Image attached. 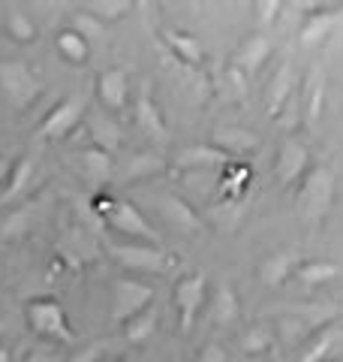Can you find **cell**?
I'll list each match as a JSON object with an SVG mask.
<instances>
[{
	"instance_id": "ba28073f",
	"label": "cell",
	"mask_w": 343,
	"mask_h": 362,
	"mask_svg": "<svg viewBox=\"0 0 343 362\" xmlns=\"http://www.w3.org/2000/svg\"><path fill=\"white\" fill-rule=\"evenodd\" d=\"M109 254L121 266L133 272H163L166 269V251L157 245H139V242H109Z\"/></svg>"
},
{
	"instance_id": "ab89813d",
	"label": "cell",
	"mask_w": 343,
	"mask_h": 362,
	"mask_svg": "<svg viewBox=\"0 0 343 362\" xmlns=\"http://www.w3.org/2000/svg\"><path fill=\"white\" fill-rule=\"evenodd\" d=\"M9 173H13V163L6 160L4 154H0V185H6V178H9Z\"/></svg>"
},
{
	"instance_id": "4316f807",
	"label": "cell",
	"mask_w": 343,
	"mask_h": 362,
	"mask_svg": "<svg viewBox=\"0 0 343 362\" xmlns=\"http://www.w3.org/2000/svg\"><path fill=\"white\" fill-rule=\"evenodd\" d=\"M337 275V266L335 263H325V259H304V263L295 266V278L307 287H316V284H325Z\"/></svg>"
},
{
	"instance_id": "836d02e7",
	"label": "cell",
	"mask_w": 343,
	"mask_h": 362,
	"mask_svg": "<svg viewBox=\"0 0 343 362\" xmlns=\"http://www.w3.org/2000/svg\"><path fill=\"white\" fill-rule=\"evenodd\" d=\"M73 30L78 33V37H85L88 42L90 40H102V33H106V25H100V21L94 16L88 13H76L73 16Z\"/></svg>"
},
{
	"instance_id": "74e56055",
	"label": "cell",
	"mask_w": 343,
	"mask_h": 362,
	"mask_svg": "<svg viewBox=\"0 0 343 362\" xmlns=\"http://www.w3.org/2000/svg\"><path fill=\"white\" fill-rule=\"evenodd\" d=\"M21 362H64V356L57 354L54 347H37V350H30Z\"/></svg>"
},
{
	"instance_id": "44dd1931",
	"label": "cell",
	"mask_w": 343,
	"mask_h": 362,
	"mask_svg": "<svg viewBox=\"0 0 343 362\" xmlns=\"http://www.w3.org/2000/svg\"><path fill=\"white\" fill-rule=\"evenodd\" d=\"M323 109H325V78L319 70H311L304 88V121L316 127L319 118H323Z\"/></svg>"
},
{
	"instance_id": "8992f818",
	"label": "cell",
	"mask_w": 343,
	"mask_h": 362,
	"mask_svg": "<svg viewBox=\"0 0 343 362\" xmlns=\"http://www.w3.org/2000/svg\"><path fill=\"white\" fill-rule=\"evenodd\" d=\"M88 115V100L85 94H66L61 103H54L49 109V115L42 118L40 124V136L42 139H66L76 127H78V121H82Z\"/></svg>"
},
{
	"instance_id": "e0dca14e",
	"label": "cell",
	"mask_w": 343,
	"mask_h": 362,
	"mask_svg": "<svg viewBox=\"0 0 343 362\" xmlns=\"http://www.w3.org/2000/svg\"><path fill=\"white\" fill-rule=\"evenodd\" d=\"M85 118H88V133H90V139H94L97 148L109 151V154L118 151V145H121V127L118 124L100 109H90Z\"/></svg>"
},
{
	"instance_id": "277c9868",
	"label": "cell",
	"mask_w": 343,
	"mask_h": 362,
	"mask_svg": "<svg viewBox=\"0 0 343 362\" xmlns=\"http://www.w3.org/2000/svg\"><path fill=\"white\" fill-rule=\"evenodd\" d=\"M205 296H208V275L205 272H193V275H184L181 281H175L172 302L178 308V323L184 335H190L193 326H196L199 314L205 308Z\"/></svg>"
},
{
	"instance_id": "3957f363",
	"label": "cell",
	"mask_w": 343,
	"mask_h": 362,
	"mask_svg": "<svg viewBox=\"0 0 343 362\" xmlns=\"http://www.w3.org/2000/svg\"><path fill=\"white\" fill-rule=\"evenodd\" d=\"M0 90L16 112H25L42 94V78L25 61H0Z\"/></svg>"
},
{
	"instance_id": "8fae6325",
	"label": "cell",
	"mask_w": 343,
	"mask_h": 362,
	"mask_svg": "<svg viewBox=\"0 0 343 362\" xmlns=\"http://www.w3.org/2000/svg\"><path fill=\"white\" fill-rule=\"evenodd\" d=\"M97 97L109 112H124L130 103V76L121 66L102 70L97 76Z\"/></svg>"
},
{
	"instance_id": "9c48e42d",
	"label": "cell",
	"mask_w": 343,
	"mask_h": 362,
	"mask_svg": "<svg viewBox=\"0 0 343 362\" xmlns=\"http://www.w3.org/2000/svg\"><path fill=\"white\" fill-rule=\"evenodd\" d=\"M307 163H311L307 145L299 139H283L277 160H274V178H277V185L286 187V185H292L295 178L307 175Z\"/></svg>"
},
{
	"instance_id": "2e32d148",
	"label": "cell",
	"mask_w": 343,
	"mask_h": 362,
	"mask_svg": "<svg viewBox=\"0 0 343 362\" xmlns=\"http://www.w3.org/2000/svg\"><path fill=\"white\" fill-rule=\"evenodd\" d=\"M178 169H226L232 166L235 160L229 154H223L214 145H187V148L178 151Z\"/></svg>"
},
{
	"instance_id": "7a4b0ae2",
	"label": "cell",
	"mask_w": 343,
	"mask_h": 362,
	"mask_svg": "<svg viewBox=\"0 0 343 362\" xmlns=\"http://www.w3.org/2000/svg\"><path fill=\"white\" fill-rule=\"evenodd\" d=\"M331 199H335V175H331L328 166H313L307 169V175L301 181L299 187V197H295V202H299V214L304 221H323L328 209H331Z\"/></svg>"
},
{
	"instance_id": "f546056e",
	"label": "cell",
	"mask_w": 343,
	"mask_h": 362,
	"mask_svg": "<svg viewBox=\"0 0 343 362\" xmlns=\"http://www.w3.org/2000/svg\"><path fill=\"white\" fill-rule=\"evenodd\" d=\"M85 9H88V16H94L100 21V25H106V21L124 18L133 9V4L130 0H88Z\"/></svg>"
},
{
	"instance_id": "484cf974",
	"label": "cell",
	"mask_w": 343,
	"mask_h": 362,
	"mask_svg": "<svg viewBox=\"0 0 343 362\" xmlns=\"http://www.w3.org/2000/svg\"><path fill=\"white\" fill-rule=\"evenodd\" d=\"M6 30H9V37H13L16 42H21V45H28V42H33L40 37L37 21H33L21 6H9L6 9Z\"/></svg>"
},
{
	"instance_id": "9a60e30c",
	"label": "cell",
	"mask_w": 343,
	"mask_h": 362,
	"mask_svg": "<svg viewBox=\"0 0 343 362\" xmlns=\"http://www.w3.org/2000/svg\"><path fill=\"white\" fill-rule=\"evenodd\" d=\"M292 90H295V70H292L289 61H283V64L277 66V73L271 76L268 90H265V106H268V115H271V118L283 115V106L289 103Z\"/></svg>"
},
{
	"instance_id": "ffe728a7",
	"label": "cell",
	"mask_w": 343,
	"mask_h": 362,
	"mask_svg": "<svg viewBox=\"0 0 343 362\" xmlns=\"http://www.w3.org/2000/svg\"><path fill=\"white\" fill-rule=\"evenodd\" d=\"M295 266H299V259H295V254H289V251L271 254V257L262 259V266H259V278H262V284H265V287H280L283 281L295 272Z\"/></svg>"
},
{
	"instance_id": "8d00e7d4",
	"label": "cell",
	"mask_w": 343,
	"mask_h": 362,
	"mask_svg": "<svg viewBox=\"0 0 343 362\" xmlns=\"http://www.w3.org/2000/svg\"><path fill=\"white\" fill-rule=\"evenodd\" d=\"M102 341H94V344H88V347H82V350H76L73 356H66L64 362H97L100 356H102Z\"/></svg>"
},
{
	"instance_id": "52a82bcc",
	"label": "cell",
	"mask_w": 343,
	"mask_h": 362,
	"mask_svg": "<svg viewBox=\"0 0 343 362\" xmlns=\"http://www.w3.org/2000/svg\"><path fill=\"white\" fill-rule=\"evenodd\" d=\"M102 223L112 226L114 233H121V235H127L130 242H139V245H157L160 247V235L151 223L145 221V214L133 206V202L127 199H114V206L112 211L102 218Z\"/></svg>"
},
{
	"instance_id": "cb8c5ba5",
	"label": "cell",
	"mask_w": 343,
	"mask_h": 362,
	"mask_svg": "<svg viewBox=\"0 0 343 362\" xmlns=\"http://www.w3.org/2000/svg\"><path fill=\"white\" fill-rule=\"evenodd\" d=\"M54 45H57V52H61V58L76 64V66H82V64L90 61V42L85 37H78L73 28H66V30L57 33Z\"/></svg>"
},
{
	"instance_id": "b9f144b4",
	"label": "cell",
	"mask_w": 343,
	"mask_h": 362,
	"mask_svg": "<svg viewBox=\"0 0 343 362\" xmlns=\"http://www.w3.org/2000/svg\"><path fill=\"white\" fill-rule=\"evenodd\" d=\"M0 335H4V320H0Z\"/></svg>"
},
{
	"instance_id": "7402d4cb",
	"label": "cell",
	"mask_w": 343,
	"mask_h": 362,
	"mask_svg": "<svg viewBox=\"0 0 343 362\" xmlns=\"http://www.w3.org/2000/svg\"><path fill=\"white\" fill-rule=\"evenodd\" d=\"M211 320L217 326H232L238 320V296L232 284H217L214 290V299H211Z\"/></svg>"
},
{
	"instance_id": "4dcf8cb0",
	"label": "cell",
	"mask_w": 343,
	"mask_h": 362,
	"mask_svg": "<svg viewBox=\"0 0 343 362\" xmlns=\"http://www.w3.org/2000/svg\"><path fill=\"white\" fill-rule=\"evenodd\" d=\"M274 341H277V335H274L271 326L256 323V326H250V329L244 332L241 350H244V354H250V356H256V354H265V350H271Z\"/></svg>"
},
{
	"instance_id": "d6a6232c",
	"label": "cell",
	"mask_w": 343,
	"mask_h": 362,
	"mask_svg": "<svg viewBox=\"0 0 343 362\" xmlns=\"http://www.w3.org/2000/svg\"><path fill=\"white\" fill-rule=\"evenodd\" d=\"M160 166H163V163H160L157 157H151V154H139V157H133V163L121 173V181H139V178L148 175V173H157Z\"/></svg>"
},
{
	"instance_id": "6da1fadb",
	"label": "cell",
	"mask_w": 343,
	"mask_h": 362,
	"mask_svg": "<svg viewBox=\"0 0 343 362\" xmlns=\"http://www.w3.org/2000/svg\"><path fill=\"white\" fill-rule=\"evenodd\" d=\"M25 317H28V326L33 335L45 338V341H54V344H76L70 317H66L64 305L57 299H52V296L30 299L25 308Z\"/></svg>"
},
{
	"instance_id": "4fadbf2b",
	"label": "cell",
	"mask_w": 343,
	"mask_h": 362,
	"mask_svg": "<svg viewBox=\"0 0 343 362\" xmlns=\"http://www.w3.org/2000/svg\"><path fill=\"white\" fill-rule=\"evenodd\" d=\"M268 58H271V40L265 37V33H253V37H247L241 45H238L232 66L241 70L244 76H253L265 66Z\"/></svg>"
},
{
	"instance_id": "603a6c76",
	"label": "cell",
	"mask_w": 343,
	"mask_h": 362,
	"mask_svg": "<svg viewBox=\"0 0 343 362\" xmlns=\"http://www.w3.org/2000/svg\"><path fill=\"white\" fill-rule=\"evenodd\" d=\"M157 326H160V311L154 305H148L142 314H136L130 323H124V338H127L130 344H145L154 338Z\"/></svg>"
},
{
	"instance_id": "d4e9b609",
	"label": "cell",
	"mask_w": 343,
	"mask_h": 362,
	"mask_svg": "<svg viewBox=\"0 0 343 362\" xmlns=\"http://www.w3.org/2000/svg\"><path fill=\"white\" fill-rule=\"evenodd\" d=\"M33 160L30 157H21L18 163H13V173H9V178H6V185H4V194H0V202H13V199H18L25 190L30 187V181H33Z\"/></svg>"
},
{
	"instance_id": "1f68e13d",
	"label": "cell",
	"mask_w": 343,
	"mask_h": 362,
	"mask_svg": "<svg viewBox=\"0 0 343 362\" xmlns=\"http://www.w3.org/2000/svg\"><path fill=\"white\" fill-rule=\"evenodd\" d=\"M30 221H33V209H18L13 211L9 218L0 226V239H21L28 230H30Z\"/></svg>"
},
{
	"instance_id": "d590c367",
	"label": "cell",
	"mask_w": 343,
	"mask_h": 362,
	"mask_svg": "<svg viewBox=\"0 0 343 362\" xmlns=\"http://www.w3.org/2000/svg\"><path fill=\"white\" fill-rule=\"evenodd\" d=\"M244 82H247V76H244L241 70H235L232 64H229V70H226V85L235 90V97H238V100H244V97H247V85H244Z\"/></svg>"
},
{
	"instance_id": "ac0fdd59",
	"label": "cell",
	"mask_w": 343,
	"mask_h": 362,
	"mask_svg": "<svg viewBox=\"0 0 343 362\" xmlns=\"http://www.w3.org/2000/svg\"><path fill=\"white\" fill-rule=\"evenodd\" d=\"M214 148H220L223 154H229L235 160V157H241V154H250V151H256V145L259 139L250 130L244 127H220L214 133Z\"/></svg>"
},
{
	"instance_id": "f35d334b",
	"label": "cell",
	"mask_w": 343,
	"mask_h": 362,
	"mask_svg": "<svg viewBox=\"0 0 343 362\" xmlns=\"http://www.w3.org/2000/svg\"><path fill=\"white\" fill-rule=\"evenodd\" d=\"M199 362H229V356H226V350L220 347V344H205L202 347V354H199Z\"/></svg>"
},
{
	"instance_id": "5b68a950",
	"label": "cell",
	"mask_w": 343,
	"mask_h": 362,
	"mask_svg": "<svg viewBox=\"0 0 343 362\" xmlns=\"http://www.w3.org/2000/svg\"><path fill=\"white\" fill-rule=\"evenodd\" d=\"M148 305H154V287L136 278H118L112 281V320L130 323L136 314H142Z\"/></svg>"
},
{
	"instance_id": "f1b7e54d",
	"label": "cell",
	"mask_w": 343,
	"mask_h": 362,
	"mask_svg": "<svg viewBox=\"0 0 343 362\" xmlns=\"http://www.w3.org/2000/svg\"><path fill=\"white\" fill-rule=\"evenodd\" d=\"M337 338H340L337 326H325V329H319V332L313 335L311 347L304 350L299 362H328V354H331V347H335Z\"/></svg>"
},
{
	"instance_id": "d6986e66",
	"label": "cell",
	"mask_w": 343,
	"mask_h": 362,
	"mask_svg": "<svg viewBox=\"0 0 343 362\" xmlns=\"http://www.w3.org/2000/svg\"><path fill=\"white\" fill-rule=\"evenodd\" d=\"M76 157H78L82 173L90 181H97V185H106V181H112V175H114V154L97 148V145H90V148H82Z\"/></svg>"
},
{
	"instance_id": "7c38bea8",
	"label": "cell",
	"mask_w": 343,
	"mask_h": 362,
	"mask_svg": "<svg viewBox=\"0 0 343 362\" xmlns=\"http://www.w3.org/2000/svg\"><path fill=\"white\" fill-rule=\"evenodd\" d=\"M157 211L163 214V221L172 226L175 233H184V235H196L202 230V221H199V214L193 211L190 206L181 197L175 194H163V197H157Z\"/></svg>"
},
{
	"instance_id": "83f0119b",
	"label": "cell",
	"mask_w": 343,
	"mask_h": 362,
	"mask_svg": "<svg viewBox=\"0 0 343 362\" xmlns=\"http://www.w3.org/2000/svg\"><path fill=\"white\" fill-rule=\"evenodd\" d=\"M331 25H335V13H307V18L301 21V45H316L328 37Z\"/></svg>"
},
{
	"instance_id": "30bf717a",
	"label": "cell",
	"mask_w": 343,
	"mask_h": 362,
	"mask_svg": "<svg viewBox=\"0 0 343 362\" xmlns=\"http://www.w3.org/2000/svg\"><path fill=\"white\" fill-rule=\"evenodd\" d=\"M133 118H136V127H139L145 136H151V139H157V142L169 139L166 118H163V112H160L157 100L151 97V88H148V82L142 85L139 97H136V103H133Z\"/></svg>"
},
{
	"instance_id": "ee69618b",
	"label": "cell",
	"mask_w": 343,
	"mask_h": 362,
	"mask_svg": "<svg viewBox=\"0 0 343 362\" xmlns=\"http://www.w3.org/2000/svg\"><path fill=\"white\" fill-rule=\"evenodd\" d=\"M121 362H127V359H121Z\"/></svg>"
},
{
	"instance_id": "e575fe53",
	"label": "cell",
	"mask_w": 343,
	"mask_h": 362,
	"mask_svg": "<svg viewBox=\"0 0 343 362\" xmlns=\"http://www.w3.org/2000/svg\"><path fill=\"white\" fill-rule=\"evenodd\" d=\"M253 9H256L259 25H265V28H268V25H274V21H277L283 4H280V0H256Z\"/></svg>"
},
{
	"instance_id": "7bdbcfd3",
	"label": "cell",
	"mask_w": 343,
	"mask_h": 362,
	"mask_svg": "<svg viewBox=\"0 0 343 362\" xmlns=\"http://www.w3.org/2000/svg\"><path fill=\"white\" fill-rule=\"evenodd\" d=\"M328 362H343V359H328Z\"/></svg>"
},
{
	"instance_id": "5bb4252c",
	"label": "cell",
	"mask_w": 343,
	"mask_h": 362,
	"mask_svg": "<svg viewBox=\"0 0 343 362\" xmlns=\"http://www.w3.org/2000/svg\"><path fill=\"white\" fill-rule=\"evenodd\" d=\"M160 40H163V45L172 52V58L187 64V66H199L205 61V49L202 42L193 37V33H184V30H175V28H166L163 33H160Z\"/></svg>"
},
{
	"instance_id": "60d3db41",
	"label": "cell",
	"mask_w": 343,
	"mask_h": 362,
	"mask_svg": "<svg viewBox=\"0 0 343 362\" xmlns=\"http://www.w3.org/2000/svg\"><path fill=\"white\" fill-rule=\"evenodd\" d=\"M0 362H9V350L0 347Z\"/></svg>"
}]
</instances>
